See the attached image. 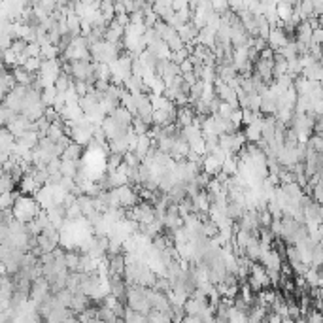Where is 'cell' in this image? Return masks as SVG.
Here are the masks:
<instances>
[{
    "label": "cell",
    "instance_id": "cell-1",
    "mask_svg": "<svg viewBox=\"0 0 323 323\" xmlns=\"http://www.w3.org/2000/svg\"><path fill=\"white\" fill-rule=\"evenodd\" d=\"M40 206H38V202L32 199V197H27V195H19L17 199H15L14 206H12V215H14L15 221L23 223V225H27L34 219L38 212H40Z\"/></svg>",
    "mask_w": 323,
    "mask_h": 323
},
{
    "label": "cell",
    "instance_id": "cell-2",
    "mask_svg": "<svg viewBox=\"0 0 323 323\" xmlns=\"http://www.w3.org/2000/svg\"><path fill=\"white\" fill-rule=\"evenodd\" d=\"M114 191H115V195H117V201H119V206H121V208H132V206H136L138 201H140L136 191H134L130 186L117 187Z\"/></svg>",
    "mask_w": 323,
    "mask_h": 323
},
{
    "label": "cell",
    "instance_id": "cell-3",
    "mask_svg": "<svg viewBox=\"0 0 323 323\" xmlns=\"http://www.w3.org/2000/svg\"><path fill=\"white\" fill-rule=\"evenodd\" d=\"M4 129H6L14 138H17V136H21L23 132H27V130H32V121H29V119H27L25 115H15L14 121L8 123Z\"/></svg>",
    "mask_w": 323,
    "mask_h": 323
},
{
    "label": "cell",
    "instance_id": "cell-4",
    "mask_svg": "<svg viewBox=\"0 0 323 323\" xmlns=\"http://www.w3.org/2000/svg\"><path fill=\"white\" fill-rule=\"evenodd\" d=\"M287 42H289V38L286 36V32L282 29H270V34H268V38H266V48H270V50L276 53L278 50H282L284 45H287Z\"/></svg>",
    "mask_w": 323,
    "mask_h": 323
},
{
    "label": "cell",
    "instance_id": "cell-5",
    "mask_svg": "<svg viewBox=\"0 0 323 323\" xmlns=\"http://www.w3.org/2000/svg\"><path fill=\"white\" fill-rule=\"evenodd\" d=\"M250 278L257 282L259 286H261V289H268V287H270V280H268V276H266V270L259 265V263H251Z\"/></svg>",
    "mask_w": 323,
    "mask_h": 323
},
{
    "label": "cell",
    "instance_id": "cell-6",
    "mask_svg": "<svg viewBox=\"0 0 323 323\" xmlns=\"http://www.w3.org/2000/svg\"><path fill=\"white\" fill-rule=\"evenodd\" d=\"M151 150H153V140H151L150 136H146V134H144V136L136 138V146H134V151H132V153H134L138 161L142 163L144 157H146Z\"/></svg>",
    "mask_w": 323,
    "mask_h": 323
},
{
    "label": "cell",
    "instance_id": "cell-7",
    "mask_svg": "<svg viewBox=\"0 0 323 323\" xmlns=\"http://www.w3.org/2000/svg\"><path fill=\"white\" fill-rule=\"evenodd\" d=\"M125 34V29L119 27L115 21H110L108 23L106 30H104V42H110V43H119V40L123 38Z\"/></svg>",
    "mask_w": 323,
    "mask_h": 323
},
{
    "label": "cell",
    "instance_id": "cell-8",
    "mask_svg": "<svg viewBox=\"0 0 323 323\" xmlns=\"http://www.w3.org/2000/svg\"><path fill=\"white\" fill-rule=\"evenodd\" d=\"M89 297H85V295L81 293H72V299H70V306L68 308L72 310V314L74 316H78V314H81L83 310L89 308Z\"/></svg>",
    "mask_w": 323,
    "mask_h": 323
},
{
    "label": "cell",
    "instance_id": "cell-9",
    "mask_svg": "<svg viewBox=\"0 0 323 323\" xmlns=\"http://www.w3.org/2000/svg\"><path fill=\"white\" fill-rule=\"evenodd\" d=\"M261 129H263V117H259L257 121H253L251 125L246 127V132H244L246 142L257 144L259 140H261Z\"/></svg>",
    "mask_w": 323,
    "mask_h": 323
},
{
    "label": "cell",
    "instance_id": "cell-10",
    "mask_svg": "<svg viewBox=\"0 0 323 323\" xmlns=\"http://www.w3.org/2000/svg\"><path fill=\"white\" fill-rule=\"evenodd\" d=\"M191 208H193L195 214H204V212H208L210 208V199L206 191H199V195H195L193 199H191Z\"/></svg>",
    "mask_w": 323,
    "mask_h": 323
},
{
    "label": "cell",
    "instance_id": "cell-11",
    "mask_svg": "<svg viewBox=\"0 0 323 323\" xmlns=\"http://www.w3.org/2000/svg\"><path fill=\"white\" fill-rule=\"evenodd\" d=\"M176 34L179 36V40H181V42L187 43V42H193L195 38H197L199 29L195 27L193 23L189 21V23H186V25H179L178 29H176Z\"/></svg>",
    "mask_w": 323,
    "mask_h": 323
},
{
    "label": "cell",
    "instance_id": "cell-12",
    "mask_svg": "<svg viewBox=\"0 0 323 323\" xmlns=\"http://www.w3.org/2000/svg\"><path fill=\"white\" fill-rule=\"evenodd\" d=\"M38 140H40V136L34 130H27V132H23L21 136L15 138V142L23 146V148H27V150H34L36 146H38Z\"/></svg>",
    "mask_w": 323,
    "mask_h": 323
},
{
    "label": "cell",
    "instance_id": "cell-13",
    "mask_svg": "<svg viewBox=\"0 0 323 323\" xmlns=\"http://www.w3.org/2000/svg\"><path fill=\"white\" fill-rule=\"evenodd\" d=\"M195 117H197V115H195L193 108L191 106L178 108V112H176V121L181 125V129H183V127H189V125L193 123Z\"/></svg>",
    "mask_w": 323,
    "mask_h": 323
},
{
    "label": "cell",
    "instance_id": "cell-14",
    "mask_svg": "<svg viewBox=\"0 0 323 323\" xmlns=\"http://www.w3.org/2000/svg\"><path fill=\"white\" fill-rule=\"evenodd\" d=\"M201 166H202V172L208 174L210 178H212V176H217V174L221 172V165H219L212 155H204Z\"/></svg>",
    "mask_w": 323,
    "mask_h": 323
},
{
    "label": "cell",
    "instance_id": "cell-15",
    "mask_svg": "<svg viewBox=\"0 0 323 323\" xmlns=\"http://www.w3.org/2000/svg\"><path fill=\"white\" fill-rule=\"evenodd\" d=\"M301 76L308 81H319L323 78V70H321V63H314V65L306 66L301 70Z\"/></svg>",
    "mask_w": 323,
    "mask_h": 323
},
{
    "label": "cell",
    "instance_id": "cell-16",
    "mask_svg": "<svg viewBox=\"0 0 323 323\" xmlns=\"http://www.w3.org/2000/svg\"><path fill=\"white\" fill-rule=\"evenodd\" d=\"M81 155H83V151H81V148H79L78 144H74V142H70L68 146L65 148V151H63V155H61V159L63 161H79L81 159Z\"/></svg>",
    "mask_w": 323,
    "mask_h": 323
},
{
    "label": "cell",
    "instance_id": "cell-17",
    "mask_svg": "<svg viewBox=\"0 0 323 323\" xmlns=\"http://www.w3.org/2000/svg\"><path fill=\"white\" fill-rule=\"evenodd\" d=\"M38 189H40V187L36 186L34 178H32L30 174H25V176L19 179V191H21L23 195H34Z\"/></svg>",
    "mask_w": 323,
    "mask_h": 323
},
{
    "label": "cell",
    "instance_id": "cell-18",
    "mask_svg": "<svg viewBox=\"0 0 323 323\" xmlns=\"http://www.w3.org/2000/svg\"><path fill=\"white\" fill-rule=\"evenodd\" d=\"M266 308L263 306H257V304H253L250 310H248V317H246V323H261L263 319L266 317Z\"/></svg>",
    "mask_w": 323,
    "mask_h": 323
},
{
    "label": "cell",
    "instance_id": "cell-19",
    "mask_svg": "<svg viewBox=\"0 0 323 323\" xmlns=\"http://www.w3.org/2000/svg\"><path fill=\"white\" fill-rule=\"evenodd\" d=\"M291 14H293V2H276V15L282 23L289 21Z\"/></svg>",
    "mask_w": 323,
    "mask_h": 323
},
{
    "label": "cell",
    "instance_id": "cell-20",
    "mask_svg": "<svg viewBox=\"0 0 323 323\" xmlns=\"http://www.w3.org/2000/svg\"><path fill=\"white\" fill-rule=\"evenodd\" d=\"M221 172L227 176V178H230V176H237L238 172V159L235 157V155H229V157L225 159L221 163Z\"/></svg>",
    "mask_w": 323,
    "mask_h": 323
},
{
    "label": "cell",
    "instance_id": "cell-21",
    "mask_svg": "<svg viewBox=\"0 0 323 323\" xmlns=\"http://www.w3.org/2000/svg\"><path fill=\"white\" fill-rule=\"evenodd\" d=\"M59 172L63 178H76V174H78V165L74 163V161H63L61 159V168H59Z\"/></svg>",
    "mask_w": 323,
    "mask_h": 323
},
{
    "label": "cell",
    "instance_id": "cell-22",
    "mask_svg": "<svg viewBox=\"0 0 323 323\" xmlns=\"http://www.w3.org/2000/svg\"><path fill=\"white\" fill-rule=\"evenodd\" d=\"M72 83H74V81H72L70 76H68V74H65V72H61V74H59V78L55 79L53 87L57 89V93H66V91H68V89L72 87Z\"/></svg>",
    "mask_w": 323,
    "mask_h": 323
},
{
    "label": "cell",
    "instance_id": "cell-23",
    "mask_svg": "<svg viewBox=\"0 0 323 323\" xmlns=\"http://www.w3.org/2000/svg\"><path fill=\"white\" fill-rule=\"evenodd\" d=\"M19 191H12V193H2L0 195V212H6V210H12L15 199L19 197Z\"/></svg>",
    "mask_w": 323,
    "mask_h": 323
},
{
    "label": "cell",
    "instance_id": "cell-24",
    "mask_svg": "<svg viewBox=\"0 0 323 323\" xmlns=\"http://www.w3.org/2000/svg\"><path fill=\"white\" fill-rule=\"evenodd\" d=\"M246 317H248V312L238 310L237 306H230L227 310V323H246Z\"/></svg>",
    "mask_w": 323,
    "mask_h": 323
},
{
    "label": "cell",
    "instance_id": "cell-25",
    "mask_svg": "<svg viewBox=\"0 0 323 323\" xmlns=\"http://www.w3.org/2000/svg\"><path fill=\"white\" fill-rule=\"evenodd\" d=\"M65 266L68 272H78L79 268V255L74 251H66L65 253Z\"/></svg>",
    "mask_w": 323,
    "mask_h": 323
},
{
    "label": "cell",
    "instance_id": "cell-26",
    "mask_svg": "<svg viewBox=\"0 0 323 323\" xmlns=\"http://www.w3.org/2000/svg\"><path fill=\"white\" fill-rule=\"evenodd\" d=\"M57 55H59L57 45L48 43V45H42V48H40V59H42V61H53V59H57Z\"/></svg>",
    "mask_w": 323,
    "mask_h": 323
},
{
    "label": "cell",
    "instance_id": "cell-27",
    "mask_svg": "<svg viewBox=\"0 0 323 323\" xmlns=\"http://www.w3.org/2000/svg\"><path fill=\"white\" fill-rule=\"evenodd\" d=\"M40 65H42V59L30 57L27 59V63L23 65V70L27 72V74H30V76H34V74H38V70H40Z\"/></svg>",
    "mask_w": 323,
    "mask_h": 323
},
{
    "label": "cell",
    "instance_id": "cell-28",
    "mask_svg": "<svg viewBox=\"0 0 323 323\" xmlns=\"http://www.w3.org/2000/svg\"><path fill=\"white\" fill-rule=\"evenodd\" d=\"M63 136H65V129H61V127H57V125H50V129H48V132H45V138L53 144H57Z\"/></svg>",
    "mask_w": 323,
    "mask_h": 323
},
{
    "label": "cell",
    "instance_id": "cell-29",
    "mask_svg": "<svg viewBox=\"0 0 323 323\" xmlns=\"http://www.w3.org/2000/svg\"><path fill=\"white\" fill-rule=\"evenodd\" d=\"M101 14L104 17V21L110 23L114 21L115 12H114V2H101Z\"/></svg>",
    "mask_w": 323,
    "mask_h": 323
},
{
    "label": "cell",
    "instance_id": "cell-30",
    "mask_svg": "<svg viewBox=\"0 0 323 323\" xmlns=\"http://www.w3.org/2000/svg\"><path fill=\"white\" fill-rule=\"evenodd\" d=\"M15 115L17 114H14L10 108H6L4 104H0V127H6L10 121H14Z\"/></svg>",
    "mask_w": 323,
    "mask_h": 323
},
{
    "label": "cell",
    "instance_id": "cell-31",
    "mask_svg": "<svg viewBox=\"0 0 323 323\" xmlns=\"http://www.w3.org/2000/svg\"><path fill=\"white\" fill-rule=\"evenodd\" d=\"M146 317H148V323H170L168 314H163V312H157V310H150V314Z\"/></svg>",
    "mask_w": 323,
    "mask_h": 323
},
{
    "label": "cell",
    "instance_id": "cell-32",
    "mask_svg": "<svg viewBox=\"0 0 323 323\" xmlns=\"http://www.w3.org/2000/svg\"><path fill=\"white\" fill-rule=\"evenodd\" d=\"M121 163H123V155L112 153V155L108 157V161H106V170H108V174L115 172V170H117V166L121 165Z\"/></svg>",
    "mask_w": 323,
    "mask_h": 323
},
{
    "label": "cell",
    "instance_id": "cell-33",
    "mask_svg": "<svg viewBox=\"0 0 323 323\" xmlns=\"http://www.w3.org/2000/svg\"><path fill=\"white\" fill-rule=\"evenodd\" d=\"M259 117H261V112H251L250 108H244V110H242V123H246V127L251 125L253 121H257Z\"/></svg>",
    "mask_w": 323,
    "mask_h": 323
},
{
    "label": "cell",
    "instance_id": "cell-34",
    "mask_svg": "<svg viewBox=\"0 0 323 323\" xmlns=\"http://www.w3.org/2000/svg\"><path fill=\"white\" fill-rule=\"evenodd\" d=\"M202 235L206 238H214L217 235V227L210 219H206V221H202Z\"/></svg>",
    "mask_w": 323,
    "mask_h": 323
},
{
    "label": "cell",
    "instance_id": "cell-35",
    "mask_svg": "<svg viewBox=\"0 0 323 323\" xmlns=\"http://www.w3.org/2000/svg\"><path fill=\"white\" fill-rule=\"evenodd\" d=\"M25 48H27V42H25V40H14L12 45H10V51L17 57V55H23V53H25Z\"/></svg>",
    "mask_w": 323,
    "mask_h": 323
},
{
    "label": "cell",
    "instance_id": "cell-36",
    "mask_svg": "<svg viewBox=\"0 0 323 323\" xmlns=\"http://www.w3.org/2000/svg\"><path fill=\"white\" fill-rule=\"evenodd\" d=\"M229 123L235 127V130H238L240 123H242V110H240V108L233 110V114H230V117H229Z\"/></svg>",
    "mask_w": 323,
    "mask_h": 323
},
{
    "label": "cell",
    "instance_id": "cell-37",
    "mask_svg": "<svg viewBox=\"0 0 323 323\" xmlns=\"http://www.w3.org/2000/svg\"><path fill=\"white\" fill-rule=\"evenodd\" d=\"M2 65L6 66V68H14L15 66V55L10 50L2 51Z\"/></svg>",
    "mask_w": 323,
    "mask_h": 323
},
{
    "label": "cell",
    "instance_id": "cell-38",
    "mask_svg": "<svg viewBox=\"0 0 323 323\" xmlns=\"http://www.w3.org/2000/svg\"><path fill=\"white\" fill-rule=\"evenodd\" d=\"M25 55L27 57H40V45L36 42H30V43H27V48H25Z\"/></svg>",
    "mask_w": 323,
    "mask_h": 323
},
{
    "label": "cell",
    "instance_id": "cell-39",
    "mask_svg": "<svg viewBox=\"0 0 323 323\" xmlns=\"http://www.w3.org/2000/svg\"><path fill=\"white\" fill-rule=\"evenodd\" d=\"M114 21L117 23L119 27H123V29H125V27L129 25V15H127V14H119V15H115V17H114Z\"/></svg>",
    "mask_w": 323,
    "mask_h": 323
},
{
    "label": "cell",
    "instance_id": "cell-40",
    "mask_svg": "<svg viewBox=\"0 0 323 323\" xmlns=\"http://www.w3.org/2000/svg\"><path fill=\"white\" fill-rule=\"evenodd\" d=\"M259 59L261 61H274V51L270 48H265V50L259 53Z\"/></svg>",
    "mask_w": 323,
    "mask_h": 323
},
{
    "label": "cell",
    "instance_id": "cell-41",
    "mask_svg": "<svg viewBox=\"0 0 323 323\" xmlns=\"http://www.w3.org/2000/svg\"><path fill=\"white\" fill-rule=\"evenodd\" d=\"M266 323H282V317L280 316H276L274 312H270V314H266Z\"/></svg>",
    "mask_w": 323,
    "mask_h": 323
},
{
    "label": "cell",
    "instance_id": "cell-42",
    "mask_svg": "<svg viewBox=\"0 0 323 323\" xmlns=\"http://www.w3.org/2000/svg\"><path fill=\"white\" fill-rule=\"evenodd\" d=\"M0 276H8V268L2 261H0Z\"/></svg>",
    "mask_w": 323,
    "mask_h": 323
},
{
    "label": "cell",
    "instance_id": "cell-43",
    "mask_svg": "<svg viewBox=\"0 0 323 323\" xmlns=\"http://www.w3.org/2000/svg\"><path fill=\"white\" fill-rule=\"evenodd\" d=\"M261 323H266V319H263V321H261Z\"/></svg>",
    "mask_w": 323,
    "mask_h": 323
}]
</instances>
